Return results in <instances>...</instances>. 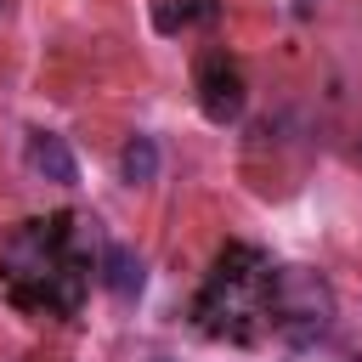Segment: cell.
Instances as JSON below:
<instances>
[{
  "instance_id": "cell-4",
  "label": "cell",
  "mask_w": 362,
  "mask_h": 362,
  "mask_svg": "<svg viewBox=\"0 0 362 362\" xmlns=\"http://www.w3.org/2000/svg\"><path fill=\"white\" fill-rule=\"evenodd\" d=\"M96 277H102V288H113L119 300H136V294H141V283H147L141 260H136L124 243H107V249H102V272H96Z\"/></svg>"
},
{
  "instance_id": "cell-5",
  "label": "cell",
  "mask_w": 362,
  "mask_h": 362,
  "mask_svg": "<svg viewBox=\"0 0 362 362\" xmlns=\"http://www.w3.org/2000/svg\"><path fill=\"white\" fill-rule=\"evenodd\" d=\"M119 175H124L130 187H147V181L158 175V141H153V136H130L124 153H119Z\"/></svg>"
},
{
  "instance_id": "cell-2",
  "label": "cell",
  "mask_w": 362,
  "mask_h": 362,
  "mask_svg": "<svg viewBox=\"0 0 362 362\" xmlns=\"http://www.w3.org/2000/svg\"><path fill=\"white\" fill-rule=\"evenodd\" d=\"M198 102H204V113H209L215 124L238 119V113H243V74H238L226 57H209V62L198 68Z\"/></svg>"
},
{
  "instance_id": "cell-1",
  "label": "cell",
  "mask_w": 362,
  "mask_h": 362,
  "mask_svg": "<svg viewBox=\"0 0 362 362\" xmlns=\"http://www.w3.org/2000/svg\"><path fill=\"white\" fill-rule=\"evenodd\" d=\"M272 272H277V266H266L255 249H232V255H221L209 288L198 294V317H204V328H209V334L249 339V334H255V317H266V305H272Z\"/></svg>"
},
{
  "instance_id": "cell-3",
  "label": "cell",
  "mask_w": 362,
  "mask_h": 362,
  "mask_svg": "<svg viewBox=\"0 0 362 362\" xmlns=\"http://www.w3.org/2000/svg\"><path fill=\"white\" fill-rule=\"evenodd\" d=\"M28 170L40 181H57V187H74L79 181V158H74V147L57 130H28Z\"/></svg>"
}]
</instances>
